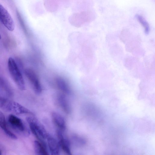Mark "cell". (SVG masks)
<instances>
[{
  "instance_id": "6da1fadb",
  "label": "cell",
  "mask_w": 155,
  "mask_h": 155,
  "mask_svg": "<svg viewBox=\"0 0 155 155\" xmlns=\"http://www.w3.org/2000/svg\"><path fill=\"white\" fill-rule=\"evenodd\" d=\"M8 66L9 74L18 87L21 90L25 89V82L22 74L15 60L12 58L8 59Z\"/></svg>"
},
{
  "instance_id": "7a4b0ae2",
  "label": "cell",
  "mask_w": 155,
  "mask_h": 155,
  "mask_svg": "<svg viewBox=\"0 0 155 155\" xmlns=\"http://www.w3.org/2000/svg\"><path fill=\"white\" fill-rule=\"evenodd\" d=\"M26 120L31 132L37 140L45 141L48 133L42 124L37 119L33 117H27Z\"/></svg>"
},
{
  "instance_id": "3957f363",
  "label": "cell",
  "mask_w": 155,
  "mask_h": 155,
  "mask_svg": "<svg viewBox=\"0 0 155 155\" xmlns=\"http://www.w3.org/2000/svg\"><path fill=\"white\" fill-rule=\"evenodd\" d=\"M24 73L34 92L37 94L41 93L42 90L41 84L35 71L32 69L28 68L25 69Z\"/></svg>"
},
{
  "instance_id": "277c9868",
  "label": "cell",
  "mask_w": 155,
  "mask_h": 155,
  "mask_svg": "<svg viewBox=\"0 0 155 155\" xmlns=\"http://www.w3.org/2000/svg\"><path fill=\"white\" fill-rule=\"evenodd\" d=\"M8 120L10 126L17 133L24 135L29 134L26 126L20 118L11 114L9 115Z\"/></svg>"
},
{
  "instance_id": "5b68a950",
  "label": "cell",
  "mask_w": 155,
  "mask_h": 155,
  "mask_svg": "<svg viewBox=\"0 0 155 155\" xmlns=\"http://www.w3.org/2000/svg\"><path fill=\"white\" fill-rule=\"evenodd\" d=\"M0 20L4 25L10 31L15 28L14 21L8 11L0 4Z\"/></svg>"
},
{
  "instance_id": "8992f818",
  "label": "cell",
  "mask_w": 155,
  "mask_h": 155,
  "mask_svg": "<svg viewBox=\"0 0 155 155\" xmlns=\"http://www.w3.org/2000/svg\"><path fill=\"white\" fill-rule=\"evenodd\" d=\"M64 131L59 129L56 131L60 147L66 153L71 154L70 142L69 139L64 135Z\"/></svg>"
},
{
  "instance_id": "52a82bcc",
  "label": "cell",
  "mask_w": 155,
  "mask_h": 155,
  "mask_svg": "<svg viewBox=\"0 0 155 155\" xmlns=\"http://www.w3.org/2000/svg\"><path fill=\"white\" fill-rule=\"evenodd\" d=\"M7 111L12 112L17 114H32V113L28 109L18 103L11 100L8 105Z\"/></svg>"
},
{
  "instance_id": "ba28073f",
  "label": "cell",
  "mask_w": 155,
  "mask_h": 155,
  "mask_svg": "<svg viewBox=\"0 0 155 155\" xmlns=\"http://www.w3.org/2000/svg\"><path fill=\"white\" fill-rule=\"evenodd\" d=\"M46 140L47 147L51 154L52 155L59 154L60 147L58 141L48 133Z\"/></svg>"
},
{
  "instance_id": "9c48e42d",
  "label": "cell",
  "mask_w": 155,
  "mask_h": 155,
  "mask_svg": "<svg viewBox=\"0 0 155 155\" xmlns=\"http://www.w3.org/2000/svg\"><path fill=\"white\" fill-rule=\"evenodd\" d=\"M58 104L63 111L67 114H69L71 111L70 105L64 94H58L57 96Z\"/></svg>"
},
{
  "instance_id": "30bf717a",
  "label": "cell",
  "mask_w": 155,
  "mask_h": 155,
  "mask_svg": "<svg viewBox=\"0 0 155 155\" xmlns=\"http://www.w3.org/2000/svg\"><path fill=\"white\" fill-rule=\"evenodd\" d=\"M53 121L59 129L64 131L66 128V121L64 118L59 113L53 112L51 114Z\"/></svg>"
},
{
  "instance_id": "8fae6325",
  "label": "cell",
  "mask_w": 155,
  "mask_h": 155,
  "mask_svg": "<svg viewBox=\"0 0 155 155\" xmlns=\"http://www.w3.org/2000/svg\"><path fill=\"white\" fill-rule=\"evenodd\" d=\"M34 146L36 154L48 155L49 154L47 144L45 141H42L37 140L34 141Z\"/></svg>"
},
{
  "instance_id": "7c38bea8",
  "label": "cell",
  "mask_w": 155,
  "mask_h": 155,
  "mask_svg": "<svg viewBox=\"0 0 155 155\" xmlns=\"http://www.w3.org/2000/svg\"><path fill=\"white\" fill-rule=\"evenodd\" d=\"M55 81L58 88L64 94L71 93V87L64 78L61 77H57L55 79Z\"/></svg>"
},
{
  "instance_id": "4fadbf2b",
  "label": "cell",
  "mask_w": 155,
  "mask_h": 155,
  "mask_svg": "<svg viewBox=\"0 0 155 155\" xmlns=\"http://www.w3.org/2000/svg\"><path fill=\"white\" fill-rule=\"evenodd\" d=\"M0 91L4 96L7 98H11L13 96V91L9 84L7 81L1 77H0Z\"/></svg>"
},
{
  "instance_id": "5bb4252c",
  "label": "cell",
  "mask_w": 155,
  "mask_h": 155,
  "mask_svg": "<svg viewBox=\"0 0 155 155\" xmlns=\"http://www.w3.org/2000/svg\"><path fill=\"white\" fill-rule=\"evenodd\" d=\"M0 127L5 134L11 138L15 140L17 137L13 133L10 131L7 128V123L4 114L0 111Z\"/></svg>"
},
{
  "instance_id": "9a60e30c",
  "label": "cell",
  "mask_w": 155,
  "mask_h": 155,
  "mask_svg": "<svg viewBox=\"0 0 155 155\" xmlns=\"http://www.w3.org/2000/svg\"><path fill=\"white\" fill-rule=\"evenodd\" d=\"M58 0H45L44 5L46 9L51 12H55L58 8Z\"/></svg>"
},
{
  "instance_id": "2e32d148",
  "label": "cell",
  "mask_w": 155,
  "mask_h": 155,
  "mask_svg": "<svg viewBox=\"0 0 155 155\" xmlns=\"http://www.w3.org/2000/svg\"><path fill=\"white\" fill-rule=\"evenodd\" d=\"M135 17L137 20L139 21L142 26L143 27L145 33L146 34H148L150 31V26L147 22L141 15L138 14L136 15Z\"/></svg>"
},
{
  "instance_id": "e0dca14e",
  "label": "cell",
  "mask_w": 155,
  "mask_h": 155,
  "mask_svg": "<svg viewBox=\"0 0 155 155\" xmlns=\"http://www.w3.org/2000/svg\"><path fill=\"white\" fill-rule=\"evenodd\" d=\"M73 140H74L76 143L79 144H84L86 143L85 140L84 138L80 136L74 135L72 137Z\"/></svg>"
},
{
  "instance_id": "ac0fdd59",
  "label": "cell",
  "mask_w": 155,
  "mask_h": 155,
  "mask_svg": "<svg viewBox=\"0 0 155 155\" xmlns=\"http://www.w3.org/2000/svg\"><path fill=\"white\" fill-rule=\"evenodd\" d=\"M2 154V152L1 150H0V155H1Z\"/></svg>"
},
{
  "instance_id": "d6986e66",
  "label": "cell",
  "mask_w": 155,
  "mask_h": 155,
  "mask_svg": "<svg viewBox=\"0 0 155 155\" xmlns=\"http://www.w3.org/2000/svg\"><path fill=\"white\" fill-rule=\"evenodd\" d=\"M1 35L0 34V40L1 39Z\"/></svg>"
}]
</instances>
